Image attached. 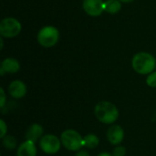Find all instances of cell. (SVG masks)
I'll return each instance as SVG.
<instances>
[{
    "label": "cell",
    "mask_w": 156,
    "mask_h": 156,
    "mask_svg": "<svg viewBox=\"0 0 156 156\" xmlns=\"http://www.w3.org/2000/svg\"><path fill=\"white\" fill-rule=\"evenodd\" d=\"M37 154L36 144L27 140L22 143L16 151V156H37Z\"/></svg>",
    "instance_id": "cell-12"
},
{
    "label": "cell",
    "mask_w": 156,
    "mask_h": 156,
    "mask_svg": "<svg viewBox=\"0 0 156 156\" xmlns=\"http://www.w3.org/2000/svg\"><path fill=\"white\" fill-rule=\"evenodd\" d=\"M21 23L14 17H5L0 22V35L5 38H13L21 32Z\"/></svg>",
    "instance_id": "cell-5"
},
{
    "label": "cell",
    "mask_w": 156,
    "mask_h": 156,
    "mask_svg": "<svg viewBox=\"0 0 156 156\" xmlns=\"http://www.w3.org/2000/svg\"><path fill=\"white\" fill-rule=\"evenodd\" d=\"M100 144L99 137L94 133H89L83 137V145L88 149H95Z\"/></svg>",
    "instance_id": "cell-14"
},
{
    "label": "cell",
    "mask_w": 156,
    "mask_h": 156,
    "mask_svg": "<svg viewBox=\"0 0 156 156\" xmlns=\"http://www.w3.org/2000/svg\"><path fill=\"white\" fill-rule=\"evenodd\" d=\"M83 10L90 16H99L105 11L104 2L102 0H83Z\"/></svg>",
    "instance_id": "cell-7"
},
{
    "label": "cell",
    "mask_w": 156,
    "mask_h": 156,
    "mask_svg": "<svg viewBox=\"0 0 156 156\" xmlns=\"http://www.w3.org/2000/svg\"><path fill=\"white\" fill-rule=\"evenodd\" d=\"M0 130H1L0 138L3 139V138L6 135V133H7V125H6L5 122L3 119L0 120Z\"/></svg>",
    "instance_id": "cell-18"
},
{
    "label": "cell",
    "mask_w": 156,
    "mask_h": 156,
    "mask_svg": "<svg viewBox=\"0 0 156 156\" xmlns=\"http://www.w3.org/2000/svg\"><path fill=\"white\" fill-rule=\"evenodd\" d=\"M5 101H6V96H5V92L3 88H0V107L4 108L5 105Z\"/></svg>",
    "instance_id": "cell-19"
},
{
    "label": "cell",
    "mask_w": 156,
    "mask_h": 156,
    "mask_svg": "<svg viewBox=\"0 0 156 156\" xmlns=\"http://www.w3.org/2000/svg\"><path fill=\"white\" fill-rule=\"evenodd\" d=\"M8 93L14 99H22L27 94V86L22 80H13L8 86Z\"/></svg>",
    "instance_id": "cell-9"
},
{
    "label": "cell",
    "mask_w": 156,
    "mask_h": 156,
    "mask_svg": "<svg viewBox=\"0 0 156 156\" xmlns=\"http://www.w3.org/2000/svg\"><path fill=\"white\" fill-rule=\"evenodd\" d=\"M43 135H44L43 126L39 123H33L27 128L25 138L26 140L31 141L36 144L37 142H39V140L42 138Z\"/></svg>",
    "instance_id": "cell-10"
},
{
    "label": "cell",
    "mask_w": 156,
    "mask_h": 156,
    "mask_svg": "<svg viewBox=\"0 0 156 156\" xmlns=\"http://www.w3.org/2000/svg\"><path fill=\"white\" fill-rule=\"evenodd\" d=\"M105 12L114 15L122 9V2L120 0H107L104 2Z\"/></svg>",
    "instance_id": "cell-13"
},
{
    "label": "cell",
    "mask_w": 156,
    "mask_h": 156,
    "mask_svg": "<svg viewBox=\"0 0 156 156\" xmlns=\"http://www.w3.org/2000/svg\"><path fill=\"white\" fill-rule=\"evenodd\" d=\"M146 84L151 88H156V71L150 73L146 78Z\"/></svg>",
    "instance_id": "cell-16"
},
{
    "label": "cell",
    "mask_w": 156,
    "mask_h": 156,
    "mask_svg": "<svg viewBox=\"0 0 156 156\" xmlns=\"http://www.w3.org/2000/svg\"><path fill=\"white\" fill-rule=\"evenodd\" d=\"M75 156H90V154H89L87 151L80 150V151L77 152V154H75Z\"/></svg>",
    "instance_id": "cell-20"
},
{
    "label": "cell",
    "mask_w": 156,
    "mask_h": 156,
    "mask_svg": "<svg viewBox=\"0 0 156 156\" xmlns=\"http://www.w3.org/2000/svg\"><path fill=\"white\" fill-rule=\"evenodd\" d=\"M94 114L97 120L104 124H112L119 118V110L112 102L102 101L96 104Z\"/></svg>",
    "instance_id": "cell-1"
},
{
    "label": "cell",
    "mask_w": 156,
    "mask_h": 156,
    "mask_svg": "<svg viewBox=\"0 0 156 156\" xmlns=\"http://www.w3.org/2000/svg\"><path fill=\"white\" fill-rule=\"evenodd\" d=\"M126 154V148L124 146H121V145H117L112 152V155L113 156H125Z\"/></svg>",
    "instance_id": "cell-17"
},
{
    "label": "cell",
    "mask_w": 156,
    "mask_h": 156,
    "mask_svg": "<svg viewBox=\"0 0 156 156\" xmlns=\"http://www.w3.org/2000/svg\"><path fill=\"white\" fill-rule=\"evenodd\" d=\"M120 1L122 2V3H131V2H133L134 0H120Z\"/></svg>",
    "instance_id": "cell-23"
},
{
    "label": "cell",
    "mask_w": 156,
    "mask_h": 156,
    "mask_svg": "<svg viewBox=\"0 0 156 156\" xmlns=\"http://www.w3.org/2000/svg\"><path fill=\"white\" fill-rule=\"evenodd\" d=\"M97 156H113L112 154H111L110 153H107V152H103V153H101L99 154Z\"/></svg>",
    "instance_id": "cell-21"
},
{
    "label": "cell",
    "mask_w": 156,
    "mask_h": 156,
    "mask_svg": "<svg viewBox=\"0 0 156 156\" xmlns=\"http://www.w3.org/2000/svg\"><path fill=\"white\" fill-rule=\"evenodd\" d=\"M4 47V37H0V49H3Z\"/></svg>",
    "instance_id": "cell-22"
},
{
    "label": "cell",
    "mask_w": 156,
    "mask_h": 156,
    "mask_svg": "<svg viewBox=\"0 0 156 156\" xmlns=\"http://www.w3.org/2000/svg\"><path fill=\"white\" fill-rule=\"evenodd\" d=\"M37 42L44 48L54 47L59 39V31L53 26L43 27L37 33Z\"/></svg>",
    "instance_id": "cell-4"
},
{
    "label": "cell",
    "mask_w": 156,
    "mask_h": 156,
    "mask_svg": "<svg viewBox=\"0 0 156 156\" xmlns=\"http://www.w3.org/2000/svg\"><path fill=\"white\" fill-rule=\"evenodd\" d=\"M132 67L141 75H149L156 69L155 58L148 52H139L132 59Z\"/></svg>",
    "instance_id": "cell-2"
},
{
    "label": "cell",
    "mask_w": 156,
    "mask_h": 156,
    "mask_svg": "<svg viewBox=\"0 0 156 156\" xmlns=\"http://www.w3.org/2000/svg\"><path fill=\"white\" fill-rule=\"evenodd\" d=\"M39 148L42 152L47 154H57L61 147L60 138L55 134H44L38 142Z\"/></svg>",
    "instance_id": "cell-6"
},
{
    "label": "cell",
    "mask_w": 156,
    "mask_h": 156,
    "mask_svg": "<svg viewBox=\"0 0 156 156\" xmlns=\"http://www.w3.org/2000/svg\"><path fill=\"white\" fill-rule=\"evenodd\" d=\"M107 139L112 145H120L124 139V130L122 126L115 124L111 126L107 131Z\"/></svg>",
    "instance_id": "cell-8"
},
{
    "label": "cell",
    "mask_w": 156,
    "mask_h": 156,
    "mask_svg": "<svg viewBox=\"0 0 156 156\" xmlns=\"http://www.w3.org/2000/svg\"><path fill=\"white\" fill-rule=\"evenodd\" d=\"M20 69V63L17 59L14 58H6L1 62L0 74L4 76L5 73L14 74L16 73Z\"/></svg>",
    "instance_id": "cell-11"
},
{
    "label": "cell",
    "mask_w": 156,
    "mask_h": 156,
    "mask_svg": "<svg viewBox=\"0 0 156 156\" xmlns=\"http://www.w3.org/2000/svg\"><path fill=\"white\" fill-rule=\"evenodd\" d=\"M2 143H3V145L5 149L7 150H14L16 148V140L14 136L12 135H8L6 134L3 139H2Z\"/></svg>",
    "instance_id": "cell-15"
},
{
    "label": "cell",
    "mask_w": 156,
    "mask_h": 156,
    "mask_svg": "<svg viewBox=\"0 0 156 156\" xmlns=\"http://www.w3.org/2000/svg\"><path fill=\"white\" fill-rule=\"evenodd\" d=\"M60 141L62 145L69 151L79 152L83 145V137L75 130L68 129L60 134Z\"/></svg>",
    "instance_id": "cell-3"
}]
</instances>
